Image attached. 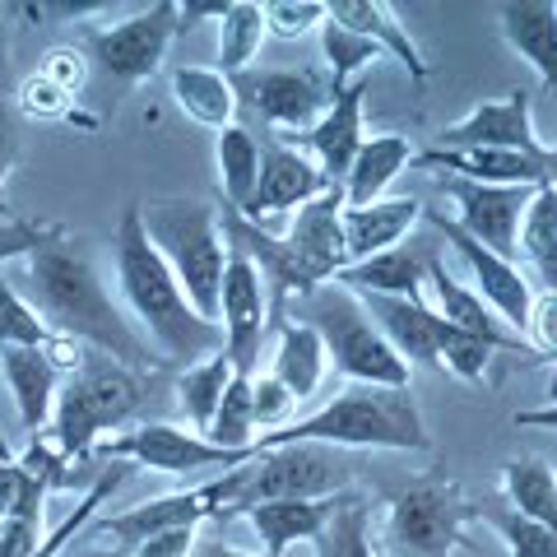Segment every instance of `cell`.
Instances as JSON below:
<instances>
[{
    "label": "cell",
    "mask_w": 557,
    "mask_h": 557,
    "mask_svg": "<svg viewBox=\"0 0 557 557\" xmlns=\"http://www.w3.org/2000/svg\"><path fill=\"white\" fill-rule=\"evenodd\" d=\"M24 288L51 335L98 348V354L116 358L121 368H131L139 376H153L168 368L149 348V339L126 321V311L112 302V293L98 278V265H94L89 247H84V237L61 228L47 247L33 251L24 260Z\"/></svg>",
    "instance_id": "6da1fadb"
},
{
    "label": "cell",
    "mask_w": 557,
    "mask_h": 557,
    "mask_svg": "<svg viewBox=\"0 0 557 557\" xmlns=\"http://www.w3.org/2000/svg\"><path fill=\"white\" fill-rule=\"evenodd\" d=\"M112 270H116V288H121V298H126L131 317L145 330V339L159 348L163 362H186L190 368V362H200L223 348V330L190 307L177 274L153 251L145 223H139V205H131L126 214L116 219Z\"/></svg>",
    "instance_id": "7a4b0ae2"
},
{
    "label": "cell",
    "mask_w": 557,
    "mask_h": 557,
    "mask_svg": "<svg viewBox=\"0 0 557 557\" xmlns=\"http://www.w3.org/2000/svg\"><path fill=\"white\" fill-rule=\"evenodd\" d=\"M293 442H321V446H354V450H428L432 437L418 413V399L391 386H348L335 395L325 409L298 418L284 432L260 437L256 450H274V446H293Z\"/></svg>",
    "instance_id": "3957f363"
},
{
    "label": "cell",
    "mask_w": 557,
    "mask_h": 557,
    "mask_svg": "<svg viewBox=\"0 0 557 557\" xmlns=\"http://www.w3.org/2000/svg\"><path fill=\"white\" fill-rule=\"evenodd\" d=\"M139 223L153 242V251L177 274L182 293L205 321L219 325V293L228 270V237L219 228L214 205L205 200H149L139 205Z\"/></svg>",
    "instance_id": "277c9868"
},
{
    "label": "cell",
    "mask_w": 557,
    "mask_h": 557,
    "mask_svg": "<svg viewBox=\"0 0 557 557\" xmlns=\"http://www.w3.org/2000/svg\"><path fill=\"white\" fill-rule=\"evenodd\" d=\"M145 405V376L121 368L116 358L89 348L84 362L65 376L57 395V413H51V442L70 465L94 460V446L121 428L126 418L139 413Z\"/></svg>",
    "instance_id": "5b68a950"
},
{
    "label": "cell",
    "mask_w": 557,
    "mask_h": 557,
    "mask_svg": "<svg viewBox=\"0 0 557 557\" xmlns=\"http://www.w3.org/2000/svg\"><path fill=\"white\" fill-rule=\"evenodd\" d=\"M298 302H302V321L321 335L325 358L335 362V372L348 386H391V391L409 386V362L395 354L391 339L368 317V307L348 288L321 284Z\"/></svg>",
    "instance_id": "8992f818"
},
{
    "label": "cell",
    "mask_w": 557,
    "mask_h": 557,
    "mask_svg": "<svg viewBox=\"0 0 557 557\" xmlns=\"http://www.w3.org/2000/svg\"><path fill=\"white\" fill-rule=\"evenodd\" d=\"M354 483V465H348L335 446L321 442H293L274 450H256V460L233 469V507L228 520L242 516L260 502H317L339 497Z\"/></svg>",
    "instance_id": "52a82bcc"
},
{
    "label": "cell",
    "mask_w": 557,
    "mask_h": 557,
    "mask_svg": "<svg viewBox=\"0 0 557 557\" xmlns=\"http://www.w3.org/2000/svg\"><path fill=\"white\" fill-rule=\"evenodd\" d=\"M469 520H479V507L465 497L460 483L418 479L391 502L381 548L391 557H450L465 544Z\"/></svg>",
    "instance_id": "ba28073f"
},
{
    "label": "cell",
    "mask_w": 557,
    "mask_h": 557,
    "mask_svg": "<svg viewBox=\"0 0 557 557\" xmlns=\"http://www.w3.org/2000/svg\"><path fill=\"white\" fill-rule=\"evenodd\" d=\"M94 460L139 465V469H159V474H196V469L219 465L228 474V469L256 460V450H223L219 442H209L190 428H172V423H135L126 432L102 437L94 446Z\"/></svg>",
    "instance_id": "9c48e42d"
},
{
    "label": "cell",
    "mask_w": 557,
    "mask_h": 557,
    "mask_svg": "<svg viewBox=\"0 0 557 557\" xmlns=\"http://www.w3.org/2000/svg\"><path fill=\"white\" fill-rule=\"evenodd\" d=\"M172 38H177V5L159 0V5L139 10L121 24L94 28L84 38V57L98 61L102 75L116 84H145L149 75H159Z\"/></svg>",
    "instance_id": "30bf717a"
},
{
    "label": "cell",
    "mask_w": 557,
    "mask_h": 557,
    "mask_svg": "<svg viewBox=\"0 0 557 557\" xmlns=\"http://www.w3.org/2000/svg\"><path fill=\"white\" fill-rule=\"evenodd\" d=\"M228 507H233V469L200 487H186V493L149 497L131 511H116L102 520V534L116 539L121 553H135L139 544H149V539H159V534L200 530L205 520H228Z\"/></svg>",
    "instance_id": "8fae6325"
},
{
    "label": "cell",
    "mask_w": 557,
    "mask_h": 557,
    "mask_svg": "<svg viewBox=\"0 0 557 557\" xmlns=\"http://www.w3.org/2000/svg\"><path fill=\"white\" fill-rule=\"evenodd\" d=\"M219 330H223V354H228L233 372L256 376V358L270 330V288L251 265V256L237 247H228V270H223Z\"/></svg>",
    "instance_id": "7c38bea8"
},
{
    "label": "cell",
    "mask_w": 557,
    "mask_h": 557,
    "mask_svg": "<svg viewBox=\"0 0 557 557\" xmlns=\"http://www.w3.org/2000/svg\"><path fill=\"white\" fill-rule=\"evenodd\" d=\"M442 190L456 205V228L465 237H474L479 247L497 251V256H516L520 242V223H525V209L534 200V186H479L465 177H442Z\"/></svg>",
    "instance_id": "4fadbf2b"
},
{
    "label": "cell",
    "mask_w": 557,
    "mask_h": 557,
    "mask_svg": "<svg viewBox=\"0 0 557 557\" xmlns=\"http://www.w3.org/2000/svg\"><path fill=\"white\" fill-rule=\"evenodd\" d=\"M237 98H247L251 108L278 131H311L325 116L330 98V75H317V70H247V75L233 79Z\"/></svg>",
    "instance_id": "5bb4252c"
},
{
    "label": "cell",
    "mask_w": 557,
    "mask_h": 557,
    "mask_svg": "<svg viewBox=\"0 0 557 557\" xmlns=\"http://www.w3.org/2000/svg\"><path fill=\"white\" fill-rule=\"evenodd\" d=\"M428 223L437 228L450 247L460 251V260H465V270H469V278H474V288L479 298L493 307V317L511 330V335H525V321H530V307H534V293H530V278L520 274V265L516 260H507V256H497V251H487V247H479L474 237H465L456 223H450L446 214H428Z\"/></svg>",
    "instance_id": "9a60e30c"
},
{
    "label": "cell",
    "mask_w": 557,
    "mask_h": 557,
    "mask_svg": "<svg viewBox=\"0 0 557 557\" xmlns=\"http://www.w3.org/2000/svg\"><path fill=\"white\" fill-rule=\"evenodd\" d=\"M432 149H516V153H544L548 145L534 131V108L525 89H511L493 102H479L456 126H446Z\"/></svg>",
    "instance_id": "2e32d148"
},
{
    "label": "cell",
    "mask_w": 557,
    "mask_h": 557,
    "mask_svg": "<svg viewBox=\"0 0 557 557\" xmlns=\"http://www.w3.org/2000/svg\"><path fill=\"white\" fill-rule=\"evenodd\" d=\"M368 94H372V75H362L354 84H344V89H335L325 116L302 135V145L311 149V159H317L321 177L330 186H339L348 177V168H354L362 139H368L362 135V108H368Z\"/></svg>",
    "instance_id": "e0dca14e"
},
{
    "label": "cell",
    "mask_w": 557,
    "mask_h": 557,
    "mask_svg": "<svg viewBox=\"0 0 557 557\" xmlns=\"http://www.w3.org/2000/svg\"><path fill=\"white\" fill-rule=\"evenodd\" d=\"M325 190H330V182L321 177L317 159H307V153L293 149V145H270L260 153V182H256V196H251L242 219L265 223L274 214L311 205L317 196H325Z\"/></svg>",
    "instance_id": "ac0fdd59"
},
{
    "label": "cell",
    "mask_w": 557,
    "mask_h": 557,
    "mask_svg": "<svg viewBox=\"0 0 557 557\" xmlns=\"http://www.w3.org/2000/svg\"><path fill=\"white\" fill-rule=\"evenodd\" d=\"M288 251L302 260V270L317 278V284H330L339 270H348V247H344V190L330 186L325 196H317L311 205L298 209L293 219V233L284 237Z\"/></svg>",
    "instance_id": "d6986e66"
},
{
    "label": "cell",
    "mask_w": 557,
    "mask_h": 557,
    "mask_svg": "<svg viewBox=\"0 0 557 557\" xmlns=\"http://www.w3.org/2000/svg\"><path fill=\"white\" fill-rule=\"evenodd\" d=\"M418 163L442 177H465L479 186H544L548 182V149L516 153V149H423Z\"/></svg>",
    "instance_id": "ffe728a7"
},
{
    "label": "cell",
    "mask_w": 557,
    "mask_h": 557,
    "mask_svg": "<svg viewBox=\"0 0 557 557\" xmlns=\"http://www.w3.org/2000/svg\"><path fill=\"white\" fill-rule=\"evenodd\" d=\"M432 260L437 256H432L428 247H418V242H399V247H391V251L339 270L330 284L358 293V298H423Z\"/></svg>",
    "instance_id": "44dd1931"
},
{
    "label": "cell",
    "mask_w": 557,
    "mask_h": 557,
    "mask_svg": "<svg viewBox=\"0 0 557 557\" xmlns=\"http://www.w3.org/2000/svg\"><path fill=\"white\" fill-rule=\"evenodd\" d=\"M325 20L339 24V28H348V33H358V38L372 42L381 57H395L399 65L409 70L413 84L428 79L423 51H418V42L409 38L405 20H399V14L386 5V0H330V5H325Z\"/></svg>",
    "instance_id": "7402d4cb"
},
{
    "label": "cell",
    "mask_w": 557,
    "mask_h": 557,
    "mask_svg": "<svg viewBox=\"0 0 557 557\" xmlns=\"http://www.w3.org/2000/svg\"><path fill=\"white\" fill-rule=\"evenodd\" d=\"M0 376L14 395L20 423L28 437H42L57 413V395H61V372L47 358V348H0Z\"/></svg>",
    "instance_id": "603a6c76"
},
{
    "label": "cell",
    "mask_w": 557,
    "mask_h": 557,
    "mask_svg": "<svg viewBox=\"0 0 557 557\" xmlns=\"http://www.w3.org/2000/svg\"><path fill=\"white\" fill-rule=\"evenodd\" d=\"M358 302L368 307L376 330L391 339V348L409 362V368L413 362H432V368H437V348H442V335H446V321L423 298H358Z\"/></svg>",
    "instance_id": "cb8c5ba5"
},
{
    "label": "cell",
    "mask_w": 557,
    "mask_h": 557,
    "mask_svg": "<svg viewBox=\"0 0 557 557\" xmlns=\"http://www.w3.org/2000/svg\"><path fill=\"white\" fill-rule=\"evenodd\" d=\"M502 38L557 98V5L553 0H507L497 10Z\"/></svg>",
    "instance_id": "d4e9b609"
},
{
    "label": "cell",
    "mask_w": 557,
    "mask_h": 557,
    "mask_svg": "<svg viewBox=\"0 0 557 557\" xmlns=\"http://www.w3.org/2000/svg\"><path fill=\"white\" fill-rule=\"evenodd\" d=\"M344 497V493H339ZM339 497H317V502H260L242 516L251 520L256 539L265 544V557H293V548H311L339 511Z\"/></svg>",
    "instance_id": "484cf974"
},
{
    "label": "cell",
    "mask_w": 557,
    "mask_h": 557,
    "mask_svg": "<svg viewBox=\"0 0 557 557\" xmlns=\"http://www.w3.org/2000/svg\"><path fill=\"white\" fill-rule=\"evenodd\" d=\"M428 209L423 200L413 196H386L376 205H362V209H344V247H348V265L358 260H372L381 251L399 247L423 219Z\"/></svg>",
    "instance_id": "4316f807"
},
{
    "label": "cell",
    "mask_w": 557,
    "mask_h": 557,
    "mask_svg": "<svg viewBox=\"0 0 557 557\" xmlns=\"http://www.w3.org/2000/svg\"><path fill=\"white\" fill-rule=\"evenodd\" d=\"M423 288L432 293V311H437L446 325L465 330V335H479V339H487L493 348H516V344H525V339H516L511 330L493 317V307H487L479 293L465 284V278L450 274L442 260H432V265H428V284H423Z\"/></svg>",
    "instance_id": "83f0119b"
},
{
    "label": "cell",
    "mask_w": 557,
    "mask_h": 557,
    "mask_svg": "<svg viewBox=\"0 0 557 557\" xmlns=\"http://www.w3.org/2000/svg\"><path fill=\"white\" fill-rule=\"evenodd\" d=\"M409 163H413L409 135H372V139H362L354 168H348V177L339 182L344 209H362V205L386 200L391 182H395Z\"/></svg>",
    "instance_id": "f1b7e54d"
},
{
    "label": "cell",
    "mask_w": 557,
    "mask_h": 557,
    "mask_svg": "<svg viewBox=\"0 0 557 557\" xmlns=\"http://www.w3.org/2000/svg\"><path fill=\"white\" fill-rule=\"evenodd\" d=\"M325 372H330V358H325V344L317 330L307 321L278 325V344H274V362H270V376L278 386L302 405V399H311L325 386Z\"/></svg>",
    "instance_id": "f546056e"
},
{
    "label": "cell",
    "mask_w": 557,
    "mask_h": 557,
    "mask_svg": "<svg viewBox=\"0 0 557 557\" xmlns=\"http://www.w3.org/2000/svg\"><path fill=\"white\" fill-rule=\"evenodd\" d=\"M172 98L177 108L196 121V126L209 131H228L233 126V112H237V89L233 79L214 65H182L172 70Z\"/></svg>",
    "instance_id": "4dcf8cb0"
},
{
    "label": "cell",
    "mask_w": 557,
    "mask_h": 557,
    "mask_svg": "<svg viewBox=\"0 0 557 557\" xmlns=\"http://www.w3.org/2000/svg\"><path fill=\"white\" fill-rule=\"evenodd\" d=\"M502 497L516 516L557 530V469L544 456H520L502 465Z\"/></svg>",
    "instance_id": "1f68e13d"
},
{
    "label": "cell",
    "mask_w": 557,
    "mask_h": 557,
    "mask_svg": "<svg viewBox=\"0 0 557 557\" xmlns=\"http://www.w3.org/2000/svg\"><path fill=\"white\" fill-rule=\"evenodd\" d=\"M233 362H228V354H209V358H200V362H190V368L177 376V405H182V413H186V423H190V432H200V437H209V428H214V413H219V405H223V391L233 386Z\"/></svg>",
    "instance_id": "d6a6232c"
},
{
    "label": "cell",
    "mask_w": 557,
    "mask_h": 557,
    "mask_svg": "<svg viewBox=\"0 0 557 557\" xmlns=\"http://www.w3.org/2000/svg\"><path fill=\"white\" fill-rule=\"evenodd\" d=\"M214 163H219V190H223V205L247 214V205L256 196V182H260V145L251 131L228 126L219 131L214 139Z\"/></svg>",
    "instance_id": "836d02e7"
},
{
    "label": "cell",
    "mask_w": 557,
    "mask_h": 557,
    "mask_svg": "<svg viewBox=\"0 0 557 557\" xmlns=\"http://www.w3.org/2000/svg\"><path fill=\"white\" fill-rule=\"evenodd\" d=\"M516 251H525V260L539 270L548 293H557V190L548 182L534 186V200L525 209V223H520Z\"/></svg>",
    "instance_id": "e575fe53"
},
{
    "label": "cell",
    "mask_w": 557,
    "mask_h": 557,
    "mask_svg": "<svg viewBox=\"0 0 557 557\" xmlns=\"http://www.w3.org/2000/svg\"><path fill=\"white\" fill-rule=\"evenodd\" d=\"M260 38H265V14L256 0H228L219 20V70L228 79L247 75L251 61L260 57Z\"/></svg>",
    "instance_id": "d590c367"
},
{
    "label": "cell",
    "mask_w": 557,
    "mask_h": 557,
    "mask_svg": "<svg viewBox=\"0 0 557 557\" xmlns=\"http://www.w3.org/2000/svg\"><path fill=\"white\" fill-rule=\"evenodd\" d=\"M311 557H376L368 502L339 497V511L330 516V525L321 530L317 544H311Z\"/></svg>",
    "instance_id": "8d00e7d4"
},
{
    "label": "cell",
    "mask_w": 557,
    "mask_h": 557,
    "mask_svg": "<svg viewBox=\"0 0 557 557\" xmlns=\"http://www.w3.org/2000/svg\"><path fill=\"white\" fill-rule=\"evenodd\" d=\"M321 57H325V70H330V89H344V84L362 79L368 70L381 61V51L372 42H362L358 33H348L339 24H321Z\"/></svg>",
    "instance_id": "74e56055"
},
{
    "label": "cell",
    "mask_w": 557,
    "mask_h": 557,
    "mask_svg": "<svg viewBox=\"0 0 557 557\" xmlns=\"http://www.w3.org/2000/svg\"><path fill=\"white\" fill-rule=\"evenodd\" d=\"M256 405H251V376H233V386L223 391V405L209 428V442L223 450H256Z\"/></svg>",
    "instance_id": "f35d334b"
},
{
    "label": "cell",
    "mask_w": 557,
    "mask_h": 557,
    "mask_svg": "<svg viewBox=\"0 0 557 557\" xmlns=\"http://www.w3.org/2000/svg\"><path fill=\"white\" fill-rule=\"evenodd\" d=\"M126 474H131V469L126 465H116L112 469V474H102L94 487H89V493H84L79 502H75V511H70L65 520H61V525L57 530H51L47 539H42V544L38 548H33L28 557H65V544H70V539H79L84 530H89V520L102 511V502H108L112 493H116V487L121 483H126Z\"/></svg>",
    "instance_id": "ab89813d"
},
{
    "label": "cell",
    "mask_w": 557,
    "mask_h": 557,
    "mask_svg": "<svg viewBox=\"0 0 557 557\" xmlns=\"http://www.w3.org/2000/svg\"><path fill=\"white\" fill-rule=\"evenodd\" d=\"M42 502H47V487L14 456H0V525H14V520L42 525Z\"/></svg>",
    "instance_id": "60d3db41"
},
{
    "label": "cell",
    "mask_w": 557,
    "mask_h": 557,
    "mask_svg": "<svg viewBox=\"0 0 557 557\" xmlns=\"http://www.w3.org/2000/svg\"><path fill=\"white\" fill-rule=\"evenodd\" d=\"M51 339L57 335H51L47 321L38 317V307H33L10 278H0V348H47Z\"/></svg>",
    "instance_id": "b9f144b4"
},
{
    "label": "cell",
    "mask_w": 557,
    "mask_h": 557,
    "mask_svg": "<svg viewBox=\"0 0 557 557\" xmlns=\"http://www.w3.org/2000/svg\"><path fill=\"white\" fill-rule=\"evenodd\" d=\"M14 108H20L28 121H51V126H94V116H79L75 98L61 94L47 75H38V70H33V75L20 84Z\"/></svg>",
    "instance_id": "7bdbcfd3"
},
{
    "label": "cell",
    "mask_w": 557,
    "mask_h": 557,
    "mask_svg": "<svg viewBox=\"0 0 557 557\" xmlns=\"http://www.w3.org/2000/svg\"><path fill=\"white\" fill-rule=\"evenodd\" d=\"M493 354L497 348L479 339V335H465V330L446 325L442 348H437V368L460 376V381H487V368H493Z\"/></svg>",
    "instance_id": "ee69618b"
},
{
    "label": "cell",
    "mask_w": 557,
    "mask_h": 557,
    "mask_svg": "<svg viewBox=\"0 0 557 557\" xmlns=\"http://www.w3.org/2000/svg\"><path fill=\"white\" fill-rule=\"evenodd\" d=\"M487 520H493V530L502 534V544H507V557H557V530L534 525V520L516 516L511 507L487 516Z\"/></svg>",
    "instance_id": "f6af8a7d"
},
{
    "label": "cell",
    "mask_w": 557,
    "mask_h": 557,
    "mask_svg": "<svg viewBox=\"0 0 557 557\" xmlns=\"http://www.w3.org/2000/svg\"><path fill=\"white\" fill-rule=\"evenodd\" d=\"M251 405H256V432H260V437H270V432H284L288 423H298V399L278 386L270 372L251 376Z\"/></svg>",
    "instance_id": "bcb514c9"
},
{
    "label": "cell",
    "mask_w": 557,
    "mask_h": 557,
    "mask_svg": "<svg viewBox=\"0 0 557 557\" xmlns=\"http://www.w3.org/2000/svg\"><path fill=\"white\" fill-rule=\"evenodd\" d=\"M260 14H265V33H274V38H284V42L307 38L311 28L325 24L321 0H265Z\"/></svg>",
    "instance_id": "7dc6e473"
},
{
    "label": "cell",
    "mask_w": 557,
    "mask_h": 557,
    "mask_svg": "<svg viewBox=\"0 0 557 557\" xmlns=\"http://www.w3.org/2000/svg\"><path fill=\"white\" fill-rule=\"evenodd\" d=\"M61 233V223H38V219H0V265H14V260H28L38 247H47L51 237Z\"/></svg>",
    "instance_id": "c3c4849f"
},
{
    "label": "cell",
    "mask_w": 557,
    "mask_h": 557,
    "mask_svg": "<svg viewBox=\"0 0 557 557\" xmlns=\"http://www.w3.org/2000/svg\"><path fill=\"white\" fill-rule=\"evenodd\" d=\"M38 75H47L61 94H70V98L79 102L84 84H89V57H84L79 47H51L47 57H42V65H38Z\"/></svg>",
    "instance_id": "681fc988"
},
{
    "label": "cell",
    "mask_w": 557,
    "mask_h": 557,
    "mask_svg": "<svg viewBox=\"0 0 557 557\" xmlns=\"http://www.w3.org/2000/svg\"><path fill=\"white\" fill-rule=\"evenodd\" d=\"M525 339L539 348V354L557 358V293H539L525 321Z\"/></svg>",
    "instance_id": "f907efd6"
},
{
    "label": "cell",
    "mask_w": 557,
    "mask_h": 557,
    "mask_svg": "<svg viewBox=\"0 0 557 557\" xmlns=\"http://www.w3.org/2000/svg\"><path fill=\"white\" fill-rule=\"evenodd\" d=\"M14 153H20V139H14V116H10L5 102H0V219H14L10 196H5V182H10Z\"/></svg>",
    "instance_id": "816d5d0a"
},
{
    "label": "cell",
    "mask_w": 557,
    "mask_h": 557,
    "mask_svg": "<svg viewBox=\"0 0 557 557\" xmlns=\"http://www.w3.org/2000/svg\"><path fill=\"white\" fill-rule=\"evenodd\" d=\"M102 5H70V0H57V5H47V0H24V5H14V14H24L28 24H57V20H79V14H94Z\"/></svg>",
    "instance_id": "f5cc1de1"
},
{
    "label": "cell",
    "mask_w": 557,
    "mask_h": 557,
    "mask_svg": "<svg viewBox=\"0 0 557 557\" xmlns=\"http://www.w3.org/2000/svg\"><path fill=\"white\" fill-rule=\"evenodd\" d=\"M196 539H200V530H172V534H159V539H149V544H139L131 557H190Z\"/></svg>",
    "instance_id": "db71d44e"
},
{
    "label": "cell",
    "mask_w": 557,
    "mask_h": 557,
    "mask_svg": "<svg viewBox=\"0 0 557 557\" xmlns=\"http://www.w3.org/2000/svg\"><path fill=\"white\" fill-rule=\"evenodd\" d=\"M516 428H553V432H557V372H553L548 405H539V409H520V413H516Z\"/></svg>",
    "instance_id": "11a10c76"
},
{
    "label": "cell",
    "mask_w": 557,
    "mask_h": 557,
    "mask_svg": "<svg viewBox=\"0 0 557 557\" xmlns=\"http://www.w3.org/2000/svg\"><path fill=\"white\" fill-rule=\"evenodd\" d=\"M190 557H265V553H242L233 544H223V539H196Z\"/></svg>",
    "instance_id": "9f6ffc18"
},
{
    "label": "cell",
    "mask_w": 557,
    "mask_h": 557,
    "mask_svg": "<svg viewBox=\"0 0 557 557\" xmlns=\"http://www.w3.org/2000/svg\"><path fill=\"white\" fill-rule=\"evenodd\" d=\"M548 186L557 190V149H548Z\"/></svg>",
    "instance_id": "6f0895ef"
},
{
    "label": "cell",
    "mask_w": 557,
    "mask_h": 557,
    "mask_svg": "<svg viewBox=\"0 0 557 557\" xmlns=\"http://www.w3.org/2000/svg\"><path fill=\"white\" fill-rule=\"evenodd\" d=\"M0 79H5V33H0Z\"/></svg>",
    "instance_id": "680465c9"
},
{
    "label": "cell",
    "mask_w": 557,
    "mask_h": 557,
    "mask_svg": "<svg viewBox=\"0 0 557 557\" xmlns=\"http://www.w3.org/2000/svg\"><path fill=\"white\" fill-rule=\"evenodd\" d=\"M84 557H126V553H121V548H116V553H84Z\"/></svg>",
    "instance_id": "91938a15"
},
{
    "label": "cell",
    "mask_w": 557,
    "mask_h": 557,
    "mask_svg": "<svg viewBox=\"0 0 557 557\" xmlns=\"http://www.w3.org/2000/svg\"><path fill=\"white\" fill-rule=\"evenodd\" d=\"M376 557H391V553H386V548H381V544H376Z\"/></svg>",
    "instance_id": "94428289"
},
{
    "label": "cell",
    "mask_w": 557,
    "mask_h": 557,
    "mask_svg": "<svg viewBox=\"0 0 557 557\" xmlns=\"http://www.w3.org/2000/svg\"><path fill=\"white\" fill-rule=\"evenodd\" d=\"M0 456H10V450H5V446H0Z\"/></svg>",
    "instance_id": "6125c7cd"
}]
</instances>
